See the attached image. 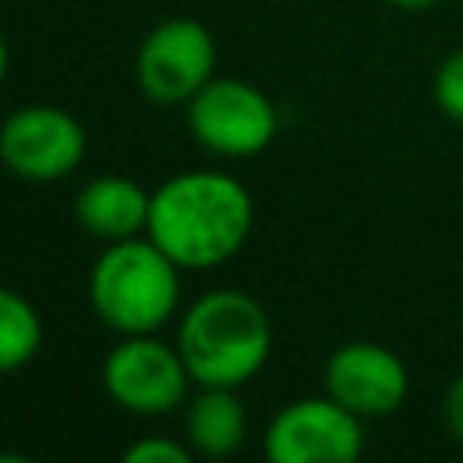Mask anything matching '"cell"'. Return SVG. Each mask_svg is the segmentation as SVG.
I'll return each mask as SVG.
<instances>
[{
    "mask_svg": "<svg viewBox=\"0 0 463 463\" xmlns=\"http://www.w3.org/2000/svg\"><path fill=\"white\" fill-rule=\"evenodd\" d=\"M253 232V195L221 170H184L152 192L145 235L188 271L228 264Z\"/></svg>",
    "mask_w": 463,
    "mask_h": 463,
    "instance_id": "1",
    "label": "cell"
},
{
    "mask_svg": "<svg viewBox=\"0 0 463 463\" xmlns=\"http://www.w3.org/2000/svg\"><path fill=\"white\" fill-rule=\"evenodd\" d=\"M177 351L199 387H242L271 354V318L246 289L203 293L177 326Z\"/></svg>",
    "mask_w": 463,
    "mask_h": 463,
    "instance_id": "2",
    "label": "cell"
},
{
    "mask_svg": "<svg viewBox=\"0 0 463 463\" xmlns=\"http://www.w3.org/2000/svg\"><path fill=\"white\" fill-rule=\"evenodd\" d=\"M98 318L119 336L163 329L181 300V268L148 239L105 242L87 279Z\"/></svg>",
    "mask_w": 463,
    "mask_h": 463,
    "instance_id": "3",
    "label": "cell"
},
{
    "mask_svg": "<svg viewBox=\"0 0 463 463\" xmlns=\"http://www.w3.org/2000/svg\"><path fill=\"white\" fill-rule=\"evenodd\" d=\"M184 119L192 137L224 159L260 156L279 134L275 101L235 76H213L203 83L184 105Z\"/></svg>",
    "mask_w": 463,
    "mask_h": 463,
    "instance_id": "4",
    "label": "cell"
},
{
    "mask_svg": "<svg viewBox=\"0 0 463 463\" xmlns=\"http://www.w3.org/2000/svg\"><path fill=\"white\" fill-rule=\"evenodd\" d=\"M362 416L329 394L286 402L264 430V456L271 463H354L365 449Z\"/></svg>",
    "mask_w": 463,
    "mask_h": 463,
    "instance_id": "5",
    "label": "cell"
},
{
    "mask_svg": "<svg viewBox=\"0 0 463 463\" xmlns=\"http://www.w3.org/2000/svg\"><path fill=\"white\" fill-rule=\"evenodd\" d=\"M188 365L177 344L156 340V333H130L123 336L101 362V387L105 394L134 412V416H163L177 409L188 394Z\"/></svg>",
    "mask_w": 463,
    "mask_h": 463,
    "instance_id": "6",
    "label": "cell"
},
{
    "mask_svg": "<svg viewBox=\"0 0 463 463\" xmlns=\"http://www.w3.org/2000/svg\"><path fill=\"white\" fill-rule=\"evenodd\" d=\"M217 43L195 18H166L141 40L134 54L137 90L156 105H188L192 94L213 80Z\"/></svg>",
    "mask_w": 463,
    "mask_h": 463,
    "instance_id": "7",
    "label": "cell"
},
{
    "mask_svg": "<svg viewBox=\"0 0 463 463\" xmlns=\"http://www.w3.org/2000/svg\"><path fill=\"white\" fill-rule=\"evenodd\" d=\"M87 156L83 123L58 105H22L0 123V163L22 181H61Z\"/></svg>",
    "mask_w": 463,
    "mask_h": 463,
    "instance_id": "8",
    "label": "cell"
},
{
    "mask_svg": "<svg viewBox=\"0 0 463 463\" xmlns=\"http://www.w3.org/2000/svg\"><path fill=\"white\" fill-rule=\"evenodd\" d=\"M322 387L354 416L380 420L402 409L409 394V369L391 347L376 340H351L326 358Z\"/></svg>",
    "mask_w": 463,
    "mask_h": 463,
    "instance_id": "9",
    "label": "cell"
},
{
    "mask_svg": "<svg viewBox=\"0 0 463 463\" xmlns=\"http://www.w3.org/2000/svg\"><path fill=\"white\" fill-rule=\"evenodd\" d=\"M72 210H76V221L83 232H90L101 242H119V239L145 235L152 192H145L134 177L101 174L80 188Z\"/></svg>",
    "mask_w": 463,
    "mask_h": 463,
    "instance_id": "10",
    "label": "cell"
},
{
    "mask_svg": "<svg viewBox=\"0 0 463 463\" xmlns=\"http://www.w3.org/2000/svg\"><path fill=\"white\" fill-rule=\"evenodd\" d=\"M239 387H199L184 409V441L203 459H224L242 449L250 420L235 394Z\"/></svg>",
    "mask_w": 463,
    "mask_h": 463,
    "instance_id": "11",
    "label": "cell"
},
{
    "mask_svg": "<svg viewBox=\"0 0 463 463\" xmlns=\"http://www.w3.org/2000/svg\"><path fill=\"white\" fill-rule=\"evenodd\" d=\"M43 344L40 311L18 289L0 286V373H14L36 358Z\"/></svg>",
    "mask_w": 463,
    "mask_h": 463,
    "instance_id": "12",
    "label": "cell"
},
{
    "mask_svg": "<svg viewBox=\"0 0 463 463\" xmlns=\"http://www.w3.org/2000/svg\"><path fill=\"white\" fill-rule=\"evenodd\" d=\"M430 94L441 116H449L452 123H463V47L441 58V65L434 69Z\"/></svg>",
    "mask_w": 463,
    "mask_h": 463,
    "instance_id": "13",
    "label": "cell"
},
{
    "mask_svg": "<svg viewBox=\"0 0 463 463\" xmlns=\"http://www.w3.org/2000/svg\"><path fill=\"white\" fill-rule=\"evenodd\" d=\"M127 463H192L195 452L188 441H174V438H163V434H152V438H137L127 452H123Z\"/></svg>",
    "mask_w": 463,
    "mask_h": 463,
    "instance_id": "14",
    "label": "cell"
},
{
    "mask_svg": "<svg viewBox=\"0 0 463 463\" xmlns=\"http://www.w3.org/2000/svg\"><path fill=\"white\" fill-rule=\"evenodd\" d=\"M441 423L445 430L463 445V373L445 387L441 394Z\"/></svg>",
    "mask_w": 463,
    "mask_h": 463,
    "instance_id": "15",
    "label": "cell"
},
{
    "mask_svg": "<svg viewBox=\"0 0 463 463\" xmlns=\"http://www.w3.org/2000/svg\"><path fill=\"white\" fill-rule=\"evenodd\" d=\"M391 7H398V11H430V7H438L441 0H387Z\"/></svg>",
    "mask_w": 463,
    "mask_h": 463,
    "instance_id": "16",
    "label": "cell"
},
{
    "mask_svg": "<svg viewBox=\"0 0 463 463\" xmlns=\"http://www.w3.org/2000/svg\"><path fill=\"white\" fill-rule=\"evenodd\" d=\"M7 61H11V51H7V40H4V33H0V80L7 76Z\"/></svg>",
    "mask_w": 463,
    "mask_h": 463,
    "instance_id": "17",
    "label": "cell"
}]
</instances>
